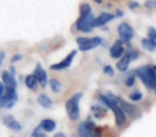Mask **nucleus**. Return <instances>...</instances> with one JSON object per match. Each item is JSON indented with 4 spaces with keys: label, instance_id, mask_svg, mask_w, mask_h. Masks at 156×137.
<instances>
[{
    "label": "nucleus",
    "instance_id": "f257e3e1",
    "mask_svg": "<svg viewBox=\"0 0 156 137\" xmlns=\"http://www.w3.org/2000/svg\"><path fill=\"white\" fill-rule=\"evenodd\" d=\"M137 77L144 84L147 89H156V67L155 65H143L135 71Z\"/></svg>",
    "mask_w": 156,
    "mask_h": 137
},
{
    "label": "nucleus",
    "instance_id": "f03ea898",
    "mask_svg": "<svg viewBox=\"0 0 156 137\" xmlns=\"http://www.w3.org/2000/svg\"><path fill=\"white\" fill-rule=\"evenodd\" d=\"M81 99V93H76L72 96L69 100L65 103V109L69 118L72 121H75L79 118L80 115V109H79V101Z\"/></svg>",
    "mask_w": 156,
    "mask_h": 137
},
{
    "label": "nucleus",
    "instance_id": "7ed1b4c3",
    "mask_svg": "<svg viewBox=\"0 0 156 137\" xmlns=\"http://www.w3.org/2000/svg\"><path fill=\"white\" fill-rule=\"evenodd\" d=\"M78 134L80 137H102V130L92 121L87 120L78 125Z\"/></svg>",
    "mask_w": 156,
    "mask_h": 137
},
{
    "label": "nucleus",
    "instance_id": "20e7f679",
    "mask_svg": "<svg viewBox=\"0 0 156 137\" xmlns=\"http://www.w3.org/2000/svg\"><path fill=\"white\" fill-rule=\"evenodd\" d=\"M102 43V39L98 37H94V38H85V37H80L77 38V44L78 47L81 52H87V50L93 49L96 46H98Z\"/></svg>",
    "mask_w": 156,
    "mask_h": 137
},
{
    "label": "nucleus",
    "instance_id": "39448f33",
    "mask_svg": "<svg viewBox=\"0 0 156 137\" xmlns=\"http://www.w3.org/2000/svg\"><path fill=\"white\" fill-rule=\"evenodd\" d=\"M139 57V52L135 49H128L127 52H125V54L123 55L121 59L118 61L117 63V69L121 72H125L128 69L130 61L135 60Z\"/></svg>",
    "mask_w": 156,
    "mask_h": 137
},
{
    "label": "nucleus",
    "instance_id": "423d86ee",
    "mask_svg": "<svg viewBox=\"0 0 156 137\" xmlns=\"http://www.w3.org/2000/svg\"><path fill=\"white\" fill-rule=\"evenodd\" d=\"M94 15L92 13H90L89 15L86 16H80L78 18L77 23H76V28L81 32H90L92 30V25L94 22Z\"/></svg>",
    "mask_w": 156,
    "mask_h": 137
},
{
    "label": "nucleus",
    "instance_id": "0eeeda50",
    "mask_svg": "<svg viewBox=\"0 0 156 137\" xmlns=\"http://www.w3.org/2000/svg\"><path fill=\"white\" fill-rule=\"evenodd\" d=\"M17 102V93L16 90H7L5 94H3V96L0 99V108H11L15 105V103Z\"/></svg>",
    "mask_w": 156,
    "mask_h": 137
},
{
    "label": "nucleus",
    "instance_id": "6e6552de",
    "mask_svg": "<svg viewBox=\"0 0 156 137\" xmlns=\"http://www.w3.org/2000/svg\"><path fill=\"white\" fill-rule=\"evenodd\" d=\"M120 106L122 107V109L124 110V113L127 116H129L132 119H138L141 116V110L138 106L134 104H130V103H127L124 100H120Z\"/></svg>",
    "mask_w": 156,
    "mask_h": 137
},
{
    "label": "nucleus",
    "instance_id": "1a4fd4ad",
    "mask_svg": "<svg viewBox=\"0 0 156 137\" xmlns=\"http://www.w3.org/2000/svg\"><path fill=\"white\" fill-rule=\"evenodd\" d=\"M118 32L121 38V41L123 42H129L134 38V30L133 28L127 24V23H122L118 27Z\"/></svg>",
    "mask_w": 156,
    "mask_h": 137
},
{
    "label": "nucleus",
    "instance_id": "9d476101",
    "mask_svg": "<svg viewBox=\"0 0 156 137\" xmlns=\"http://www.w3.org/2000/svg\"><path fill=\"white\" fill-rule=\"evenodd\" d=\"M76 54H77V52L76 50H72L71 54H69L66 57H65L64 59H63L61 62L59 63H56V64H52L51 67H50V69L54 71H60V70H64V69H67V67L71 65L72 61H73L74 57L76 56Z\"/></svg>",
    "mask_w": 156,
    "mask_h": 137
},
{
    "label": "nucleus",
    "instance_id": "9b49d317",
    "mask_svg": "<svg viewBox=\"0 0 156 137\" xmlns=\"http://www.w3.org/2000/svg\"><path fill=\"white\" fill-rule=\"evenodd\" d=\"M37 78V81H39V84L42 86L43 88L46 87L47 85V73L46 71L43 69L41 63H37V67H35V70H34V74H33Z\"/></svg>",
    "mask_w": 156,
    "mask_h": 137
},
{
    "label": "nucleus",
    "instance_id": "f8f14e48",
    "mask_svg": "<svg viewBox=\"0 0 156 137\" xmlns=\"http://www.w3.org/2000/svg\"><path fill=\"white\" fill-rule=\"evenodd\" d=\"M100 100L103 104L106 105L108 108L111 109L113 106H115V105H119L120 100H121V99L118 98V96H115V94L108 93V94H101Z\"/></svg>",
    "mask_w": 156,
    "mask_h": 137
},
{
    "label": "nucleus",
    "instance_id": "ddd939ff",
    "mask_svg": "<svg viewBox=\"0 0 156 137\" xmlns=\"http://www.w3.org/2000/svg\"><path fill=\"white\" fill-rule=\"evenodd\" d=\"M2 81H3V85H5V89L7 90H16V81L15 77L12 73H10L9 71H5L2 73Z\"/></svg>",
    "mask_w": 156,
    "mask_h": 137
},
{
    "label": "nucleus",
    "instance_id": "4468645a",
    "mask_svg": "<svg viewBox=\"0 0 156 137\" xmlns=\"http://www.w3.org/2000/svg\"><path fill=\"white\" fill-rule=\"evenodd\" d=\"M124 54H125V48L123 47V41L118 40L110 47V56L115 59H118L122 58Z\"/></svg>",
    "mask_w": 156,
    "mask_h": 137
},
{
    "label": "nucleus",
    "instance_id": "2eb2a0df",
    "mask_svg": "<svg viewBox=\"0 0 156 137\" xmlns=\"http://www.w3.org/2000/svg\"><path fill=\"white\" fill-rule=\"evenodd\" d=\"M112 111L115 114V123L118 126H123L126 123V114L124 113V110L122 109V107L119 105H115L113 106Z\"/></svg>",
    "mask_w": 156,
    "mask_h": 137
},
{
    "label": "nucleus",
    "instance_id": "dca6fc26",
    "mask_svg": "<svg viewBox=\"0 0 156 137\" xmlns=\"http://www.w3.org/2000/svg\"><path fill=\"white\" fill-rule=\"evenodd\" d=\"M115 17V15H112V14H110V13L104 12V13H102L100 16L95 17L92 27H93V28H95V27H102V26H104L105 24H107L108 22L112 20Z\"/></svg>",
    "mask_w": 156,
    "mask_h": 137
},
{
    "label": "nucleus",
    "instance_id": "f3484780",
    "mask_svg": "<svg viewBox=\"0 0 156 137\" xmlns=\"http://www.w3.org/2000/svg\"><path fill=\"white\" fill-rule=\"evenodd\" d=\"M3 123L8 126L9 128H11L14 132H20L22 130V125H20V122H17L15 119H14L13 116H5L3 117Z\"/></svg>",
    "mask_w": 156,
    "mask_h": 137
},
{
    "label": "nucleus",
    "instance_id": "a211bd4d",
    "mask_svg": "<svg viewBox=\"0 0 156 137\" xmlns=\"http://www.w3.org/2000/svg\"><path fill=\"white\" fill-rule=\"evenodd\" d=\"M40 126H41L42 130H44L45 132H52V131L56 128L57 124H56V122L51 119H44V120H42Z\"/></svg>",
    "mask_w": 156,
    "mask_h": 137
},
{
    "label": "nucleus",
    "instance_id": "6ab92c4d",
    "mask_svg": "<svg viewBox=\"0 0 156 137\" xmlns=\"http://www.w3.org/2000/svg\"><path fill=\"white\" fill-rule=\"evenodd\" d=\"M37 102H39V104L41 105L42 107H44V108H50V107L52 106L51 99H50L47 94H44V93L40 94V96H37Z\"/></svg>",
    "mask_w": 156,
    "mask_h": 137
},
{
    "label": "nucleus",
    "instance_id": "aec40b11",
    "mask_svg": "<svg viewBox=\"0 0 156 137\" xmlns=\"http://www.w3.org/2000/svg\"><path fill=\"white\" fill-rule=\"evenodd\" d=\"M91 109H92V114H93V116L96 119H102L107 113L106 108L100 106V105H94V106L91 107Z\"/></svg>",
    "mask_w": 156,
    "mask_h": 137
},
{
    "label": "nucleus",
    "instance_id": "412c9836",
    "mask_svg": "<svg viewBox=\"0 0 156 137\" xmlns=\"http://www.w3.org/2000/svg\"><path fill=\"white\" fill-rule=\"evenodd\" d=\"M25 83H26V86L31 90H37V83L39 81H37L34 75H28L25 79Z\"/></svg>",
    "mask_w": 156,
    "mask_h": 137
},
{
    "label": "nucleus",
    "instance_id": "4be33fe9",
    "mask_svg": "<svg viewBox=\"0 0 156 137\" xmlns=\"http://www.w3.org/2000/svg\"><path fill=\"white\" fill-rule=\"evenodd\" d=\"M141 45H142V47L144 48L145 50H147V52H152L156 49V46L154 45V44L152 43L149 39H142L141 40Z\"/></svg>",
    "mask_w": 156,
    "mask_h": 137
},
{
    "label": "nucleus",
    "instance_id": "5701e85b",
    "mask_svg": "<svg viewBox=\"0 0 156 137\" xmlns=\"http://www.w3.org/2000/svg\"><path fill=\"white\" fill-rule=\"evenodd\" d=\"M147 39L156 46V29L153 27H150L147 30Z\"/></svg>",
    "mask_w": 156,
    "mask_h": 137
},
{
    "label": "nucleus",
    "instance_id": "b1692460",
    "mask_svg": "<svg viewBox=\"0 0 156 137\" xmlns=\"http://www.w3.org/2000/svg\"><path fill=\"white\" fill-rule=\"evenodd\" d=\"M49 85L54 92H59L61 90V83L57 79H50Z\"/></svg>",
    "mask_w": 156,
    "mask_h": 137
},
{
    "label": "nucleus",
    "instance_id": "393cba45",
    "mask_svg": "<svg viewBox=\"0 0 156 137\" xmlns=\"http://www.w3.org/2000/svg\"><path fill=\"white\" fill-rule=\"evenodd\" d=\"M91 13V7L88 3H83L80 7V16L89 15Z\"/></svg>",
    "mask_w": 156,
    "mask_h": 137
},
{
    "label": "nucleus",
    "instance_id": "a878e982",
    "mask_svg": "<svg viewBox=\"0 0 156 137\" xmlns=\"http://www.w3.org/2000/svg\"><path fill=\"white\" fill-rule=\"evenodd\" d=\"M129 99L134 102H137V101H140L142 99V93L139 91H136V92H133V93L129 94Z\"/></svg>",
    "mask_w": 156,
    "mask_h": 137
},
{
    "label": "nucleus",
    "instance_id": "bb28decb",
    "mask_svg": "<svg viewBox=\"0 0 156 137\" xmlns=\"http://www.w3.org/2000/svg\"><path fill=\"white\" fill-rule=\"evenodd\" d=\"M31 136H32V137H46L45 134H44V133H42L41 126H37V128H35L34 130H33Z\"/></svg>",
    "mask_w": 156,
    "mask_h": 137
},
{
    "label": "nucleus",
    "instance_id": "cd10ccee",
    "mask_svg": "<svg viewBox=\"0 0 156 137\" xmlns=\"http://www.w3.org/2000/svg\"><path fill=\"white\" fill-rule=\"evenodd\" d=\"M144 7L147 9H156V0H147L144 2Z\"/></svg>",
    "mask_w": 156,
    "mask_h": 137
},
{
    "label": "nucleus",
    "instance_id": "c85d7f7f",
    "mask_svg": "<svg viewBox=\"0 0 156 137\" xmlns=\"http://www.w3.org/2000/svg\"><path fill=\"white\" fill-rule=\"evenodd\" d=\"M135 79H136V76H135V75H129V76L126 78L125 85L127 86V87H133L135 84Z\"/></svg>",
    "mask_w": 156,
    "mask_h": 137
},
{
    "label": "nucleus",
    "instance_id": "c756f323",
    "mask_svg": "<svg viewBox=\"0 0 156 137\" xmlns=\"http://www.w3.org/2000/svg\"><path fill=\"white\" fill-rule=\"evenodd\" d=\"M104 73L107 75H109V76H113V74H115L112 67H110V65H106V67H104Z\"/></svg>",
    "mask_w": 156,
    "mask_h": 137
},
{
    "label": "nucleus",
    "instance_id": "7c9ffc66",
    "mask_svg": "<svg viewBox=\"0 0 156 137\" xmlns=\"http://www.w3.org/2000/svg\"><path fill=\"white\" fill-rule=\"evenodd\" d=\"M128 7H129V9L135 10V9H137V8L139 7V3L136 2V1H130V2L128 3Z\"/></svg>",
    "mask_w": 156,
    "mask_h": 137
},
{
    "label": "nucleus",
    "instance_id": "2f4dec72",
    "mask_svg": "<svg viewBox=\"0 0 156 137\" xmlns=\"http://www.w3.org/2000/svg\"><path fill=\"white\" fill-rule=\"evenodd\" d=\"M5 85H3L2 83H0V99L2 98L3 94H5V93H3V92H5Z\"/></svg>",
    "mask_w": 156,
    "mask_h": 137
},
{
    "label": "nucleus",
    "instance_id": "473e14b6",
    "mask_svg": "<svg viewBox=\"0 0 156 137\" xmlns=\"http://www.w3.org/2000/svg\"><path fill=\"white\" fill-rule=\"evenodd\" d=\"M20 59H22V55H15V56H13V58H12V62H16V61H18Z\"/></svg>",
    "mask_w": 156,
    "mask_h": 137
},
{
    "label": "nucleus",
    "instance_id": "72a5a7b5",
    "mask_svg": "<svg viewBox=\"0 0 156 137\" xmlns=\"http://www.w3.org/2000/svg\"><path fill=\"white\" fill-rule=\"evenodd\" d=\"M121 16H123V12L121 10H118L117 14H115V17H121Z\"/></svg>",
    "mask_w": 156,
    "mask_h": 137
},
{
    "label": "nucleus",
    "instance_id": "f704fd0d",
    "mask_svg": "<svg viewBox=\"0 0 156 137\" xmlns=\"http://www.w3.org/2000/svg\"><path fill=\"white\" fill-rule=\"evenodd\" d=\"M54 137H65V135L63 134V133H57V134L55 135Z\"/></svg>",
    "mask_w": 156,
    "mask_h": 137
},
{
    "label": "nucleus",
    "instance_id": "c9c22d12",
    "mask_svg": "<svg viewBox=\"0 0 156 137\" xmlns=\"http://www.w3.org/2000/svg\"><path fill=\"white\" fill-rule=\"evenodd\" d=\"M94 1H95L96 3H102V1H103V0H94Z\"/></svg>",
    "mask_w": 156,
    "mask_h": 137
},
{
    "label": "nucleus",
    "instance_id": "e433bc0d",
    "mask_svg": "<svg viewBox=\"0 0 156 137\" xmlns=\"http://www.w3.org/2000/svg\"><path fill=\"white\" fill-rule=\"evenodd\" d=\"M0 65H1V59H0Z\"/></svg>",
    "mask_w": 156,
    "mask_h": 137
}]
</instances>
